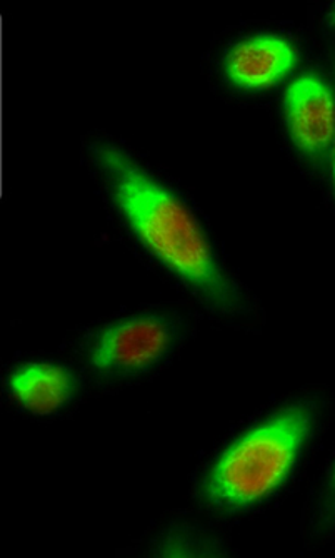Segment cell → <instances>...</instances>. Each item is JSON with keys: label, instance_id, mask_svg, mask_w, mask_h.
<instances>
[{"label": "cell", "instance_id": "10", "mask_svg": "<svg viewBox=\"0 0 335 558\" xmlns=\"http://www.w3.org/2000/svg\"><path fill=\"white\" fill-rule=\"evenodd\" d=\"M332 191H334V197H335V149H334V161H332Z\"/></svg>", "mask_w": 335, "mask_h": 558}, {"label": "cell", "instance_id": "6", "mask_svg": "<svg viewBox=\"0 0 335 558\" xmlns=\"http://www.w3.org/2000/svg\"><path fill=\"white\" fill-rule=\"evenodd\" d=\"M9 390L22 409L34 415H50L64 409L74 398L77 381L62 366L33 362L11 373Z\"/></svg>", "mask_w": 335, "mask_h": 558}, {"label": "cell", "instance_id": "5", "mask_svg": "<svg viewBox=\"0 0 335 558\" xmlns=\"http://www.w3.org/2000/svg\"><path fill=\"white\" fill-rule=\"evenodd\" d=\"M297 52L286 37L259 34L231 47L224 59L228 83L244 90H264L296 68Z\"/></svg>", "mask_w": 335, "mask_h": 558}, {"label": "cell", "instance_id": "9", "mask_svg": "<svg viewBox=\"0 0 335 558\" xmlns=\"http://www.w3.org/2000/svg\"><path fill=\"white\" fill-rule=\"evenodd\" d=\"M327 24L331 29H335V4L332 5L331 11H328Z\"/></svg>", "mask_w": 335, "mask_h": 558}, {"label": "cell", "instance_id": "7", "mask_svg": "<svg viewBox=\"0 0 335 558\" xmlns=\"http://www.w3.org/2000/svg\"><path fill=\"white\" fill-rule=\"evenodd\" d=\"M300 541L306 551L319 550L335 542V445L303 504Z\"/></svg>", "mask_w": 335, "mask_h": 558}, {"label": "cell", "instance_id": "4", "mask_svg": "<svg viewBox=\"0 0 335 558\" xmlns=\"http://www.w3.org/2000/svg\"><path fill=\"white\" fill-rule=\"evenodd\" d=\"M284 112L290 141L314 162L324 161L335 143V96L321 75H299L287 87Z\"/></svg>", "mask_w": 335, "mask_h": 558}, {"label": "cell", "instance_id": "3", "mask_svg": "<svg viewBox=\"0 0 335 558\" xmlns=\"http://www.w3.org/2000/svg\"><path fill=\"white\" fill-rule=\"evenodd\" d=\"M184 323L169 313H140L109 323L90 341V368L104 376H134L161 365L183 338Z\"/></svg>", "mask_w": 335, "mask_h": 558}, {"label": "cell", "instance_id": "8", "mask_svg": "<svg viewBox=\"0 0 335 558\" xmlns=\"http://www.w3.org/2000/svg\"><path fill=\"white\" fill-rule=\"evenodd\" d=\"M153 557H231L227 542L200 523L177 519L162 526L152 542Z\"/></svg>", "mask_w": 335, "mask_h": 558}, {"label": "cell", "instance_id": "1", "mask_svg": "<svg viewBox=\"0 0 335 558\" xmlns=\"http://www.w3.org/2000/svg\"><path fill=\"white\" fill-rule=\"evenodd\" d=\"M332 398L297 391L244 423L197 470L193 495L212 519L261 512L293 485L321 438Z\"/></svg>", "mask_w": 335, "mask_h": 558}, {"label": "cell", "instance_id": "2", "mask_svg": "<svg viewBox=\"0 0 335 558\" xmlns=\"http://www.w3.org/2000/svg\"><path fill=\"white\" fill-rule=\"evenodd\" d=\"M92 153L115 208L156 263L214 315L249 318L246 291L186 201L114 144H96Z\"/></svg>", "mask_w": 335, "mask_h": 558}]
</instances>
